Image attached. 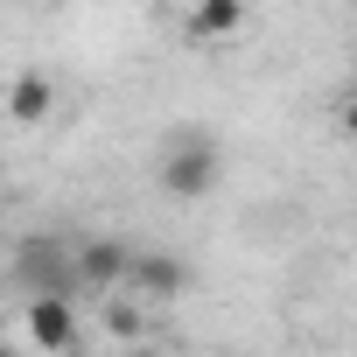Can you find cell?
Listing matches in <instances>:
<instances>
[{
  "instance_id": "cell-2",
  "label": "cell",
  "mask_w": 357,
  "mask_h": 357,
  "mask_svg": "<svg viewBox=\"0 0 357 357\" xmlns=\"http://www.w3.org/2000/svg\"><path fill=\"white\" fill-rule=\"evenodd\" d=\"M22 329H29V343H36L43 357H70V350H77V301H70V294H29Z\"/></svg>"
},
{
  "instance_id": "cell-9",
  "label": "cell",
  "mask_w": 357,
  "mask_h": 357,
  "mask_svg": "<svg viewBox=\"0 0 357 357\" xmlns=\"http://www.w3.org/2000/svg\"><path fill=\"white\" fill-rule=\"evenodd\" d=\"M0 357H22V350H8V343H0Z\"/></svg>"
},
{
  "instance_id": "cell-8",
  "label": "cell",
  "mask_w": 357,
  "mask_h": 357,
  "mask_svg": "<svg viewBox=\"0 0 357 357\" xmlns=\"http://www.w3.org/2000/svg\"><path fill=\"white\" fill-rule=\"evenodd\" d=\"M105 329H112L119 343H133V336L147 329V315H140V301H105Z\"/></svg>"
},
{
  "instance_id": "cell-4",
  "label": "cell",
  "mask_w": 357,
  "mask_h": 357,
  "mask_svg": "<svg viewBox=\"0 0 357 357\" xmlns=\"http://www.w3.org/2000/svg\"><path fill=\"white\" fill-rule=\"evenodd\" d=\"M15 273L29 280V294H77V273H70V245L29 238V245L15 252Z\"/></svg>"
},
{
  "instance_id": "cell-5",
  "label": "cell",
  "mask_w": 357,
  "mask_h": 357,
  "mask_svg": "<svg viewBox=\"0 0 357 357\" xmlns=\"http://www.w3.org/2000/svg\"><path fill=\"white\" fill-rule=\"evenodd\" d=\"M126 259H133V245H119V238H77L70 245L77 287H119L126 280Z\"/></svg>"
},
{
  "instance_id": "cell-3",
  "label": "cell",
  "mask_w": 357,
  "mask_h": 357,
  "mask_svg": "<svg viewBox=\"0 0 357 357\" xmlns=\"http://www.w3.org/2000/svg\"><path fill=\"white\" fill-rule=\"evenodd\" d=\"M190 280H197V273H190V259H175V252H133L119 287H133V301L147 308V301H175Z\"/></svg>"
},
{
  "instance_id": "cell-7",
  "label": "cell",
  "mask_w": 357,
  "mask_h": 357,
  "mask_svg": "<svg viewBox=\"0 0 357 357\" xmlns=\"http://www.w3.org/2000/svg\"><path fill=\"white\" fill-rule=\"evenodd\" d=\"M245 29V0H197L190 8V36L197 43H231Z\"/></svg>"
},
{
  "instance_id": "cell-1",
  "label": "cell",
  "mask_w": 357,
  "mask_h": 357,
  "mask_svg": "<svg viewBox=\"0 0 357 357\" xmlns=\"http://www.w3.org/2000/svg\"><path fill=\"white\" fill-rule=\"evenodd\" d=\"M154 175H161V190H168L175 204H204V197L218 190V175H225V147H218V133H204V126L168 133Z\"/></svg>"
},
{
  "instance_id": "cell-6",
  "label": "cell",
  "mask_w": 357,
  "mask_h": 357,
  "mask_svg": "<svg viewBox=\"0 0 357 357\" xmlns=\"http://www.w3.org/2000/svg\"><path fill=\"white\" fill-rule=\"evenodd\" d=\"M56 112V77L50 70H22L15 84H8V119L15 126H43Z\"/></svg>"
}]
</instances>
